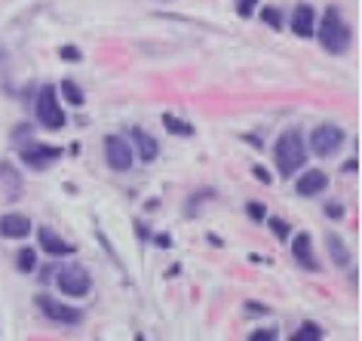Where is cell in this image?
Masks as SVG:
<instances>
[{"instance_id": "16", "label": "cell", "mask_w": 362, "mask_h": 341, "mask_svg": "<svg viewBox=\"0 0 362 341\" xmlns=\"http://www.w3.org/2000/svg\"><path fill=\"white\" fill-rule=\"evenodd\" d=\"M163 127H166L172 136H181V139H191L194 136V127L187 120H181V117H175V114H163Z\"/></svg>"}, {"instance_id": "11", "label": "cell", "mask_w": 362, "mask_h": 341, "mask_svg": "<svg viewBox=\"0 0 362 341\" xmlns=\"http://www.w3.org/2000/svg\"><path fill=\"white\" fill-rule=\"evenodd\" d=\"M292 255H295V262L307 267V271H320V262H316V255H313V240L307 231H301L295 240H292Z\"/></svg>"}, {"instance_id": "20", "label": "cell", "mask_w": 362, "mask_h": 341, "mask_svg": "<svg viewBox=\"0 0 362 341\" xmlns=\"http://www.w3.org/2000/svg\"><path fill=\"white\" fill-rule=\"evenodd\" d=\"M295 338L298 341H304V338H322V326H316V323H304V326H298Z\"/></svg>"}, {"instance_id": "1", "label": "cell", "mask_w": 362, "mask_h": 341, "mask_svg": "<svg viewBox=\"0 0 362 341\" xmlns=\"http://www.w3.org/2000/svg\"><path fill=\"white\" fill-rule=\"evenodd\" d=\"M313 34L320 37L322 50L332 52V56H341V52H347L350 50V40H353V31H350V25L341 19L338 6H329V10L322 13L320 31H313Z\"/></svg>"}, {"instance_id": "8", "label": "cell", "mask_w": 362, "mask_h": 341, "mask_svg": "<svg viewBox=\"0 0 362 341\" xmlns=\"http://www.w3.org/2000/svg\"><path fill=\"white\" fill-rule=\"evenodd\" d=\"M59 154H62L59 148H49V145H34V141H28V145L22 148L19 160H22V163L28 166V169H47V166L56 163Z\"/></svg>"}, {"instance_id": "21", "label": "cell", "mask_w": 362, "mask_h": 341, "mask_svg": "<svg viewBox=\"0 0 362 341\" xmlns=\"http://www.w3.org/2000/svg\"><path fill=\"white\" fill-rule=\"evenodd\" d=\"M249 338H252V341H276V338H279V329H276V326L255 329V332H249Z\"/></svg>"}, {"instance_id": "9", "label": "cell", "mask_w": 362, "mask_h": 341, "mask_svg": "<svg viewBox=\"0 0 362 341\" xmlns=\"http://www.w3.org/2000/svg\"><path fill=\"white\" fill-rule=\"evenodd\" d=\"M31 234V219L22 212H6L0 215V237L6 240H25Z\"/></svg>"}, {"instance_id": "29", "label": "cell", "mask_w": 362, "mask_h": 341, "mask_svg": "<svg viewBox=\"0 0 362 341\" xmlns=\"http://www.w3.org/2000/svg\"><path fill=\"white\" fill-rule=\"evenodd\" d=\"M157 243H160V246H163V249H166V246H172V240H169V237H166V234H163V237H157Z\"/></svg>"}, {"instance_id": "4", "label": "cell", "mask_w": 362, "mask_h": 341, "mask_svg": "<svg viewBox=\"0 0 362 341\" xmlns=\"http://www.w3.org/2000/svg\"><path fill=\"white\" fill-rule=\"evenodd\" d=\"M56 286L68 299H83L93 289V277H89L86 267H65V271L56 274Z\"/></svg>"}, {"instance_id": "28", "label": "cell", "mask_w": 362, "mask_h": 341, "mask_svg": "<svg viewBox=\"0 0 362 341\" xmlns=\"http://www.w3.org/2000/svg\"><path fill=\"white\" fill-rule=\"evenodd\" d=\"M325 215H329V219H344V206L338 200H332L329 206H325Z\"/></svg>"}, {"instance_id": "25", "label": "cell", "mask_w": 362, "mask_h": 341, "mask_svg": "<svg viewBox=\"0 0 362 341\" xmlns=\"http://www.w3.org/2000/svg\"><path fill=\"white\" fill-rule=\"evenodd\" d=\"M252 175H255L261 185H270V182H274V173H270L267 166H261V163H258V166H252Z\"/></svg>"}, {"instance_id": "15", "label": "cell", "mask_w": 362, "mask_h": 341, "mask_svg": "<svg viewBox=\"0 0 362 341\" xmlns=\"http://www.w3.org/2000/svg\"><path fill=\"white\" fill-rule=\"evenodd\" d=\"M325 243H329V249H332V262L334 265H338V267L350 265V249L344 246V240L338 234H329V237H325Z\"/></svg>"}, {"instance_id": "19", "label": "cell", "mask_w": 362, "mask_h": 341, "mask_svg": "<svg viewBox=\"0 0 362 341\" xmlns=\"http://www.w3.org/2000/svg\"><path fill=\"white\" fill-rule=\"evenodd\" d=\"M261 19H264V25H270L274 31L283 28V13H279L276 6H264V10H261Z\"/></svg>"}, {"instance_id": "10", "label": "cell", "mask_w": 362, "mask_h": 341, "mask_svg": "<svg viewBox=\"0 0 362 341\" xmlns=\"http://www.w3.org/2000/svg\"><path fill=\"white\" fill-rule=\"evenodd\" d=\"M37 240H40V249L47 253L49 258H68V255H74L77 249L68 243V240H62L52 228H40L37 231Z\"/></svg>"}, {"instance_id": "18", "label": "cell", "mask_w": 362, "mask_h": 341, "mask_svg": "<svg viewBox=\"0 0 362 341\" xmlns=\"http://www.w3.org/2000/svg\"><path fill=\"white\" fill-rule=\"evenodd\" d=\"M62 93H65V102L68 105H83L86 102V96H83V89H80L77 86V80H71V77H65V80H62Z\"/></svg>"}, {"instance_id": "23", "label": "cell", "mask_w": 362, "mask_h": 341, "mask_svg": "<svg viewBox=\"0 0 362 341\" xmlns=\"http://www.w3.org/2000/svg\"><path fill=\"white\" fill-rule=\"evenodd\" d=\"M246 212H249V219H255V221H264V215H267V209H264V203L261 200H249Z\"/></svg>"}, {"instance_id": "7", "label": "cell", "mask_w": 362, "mask_h": 341, "mask_svg": "<svg viewBox=\"0 0 362 341\" xmlns=\"http://www.w3.org/2000/svg\"><path fill=\"white\" fill-rule=\"evenodd\" d=\"M37 308L43 311V317H49L52 323H62V326H77V323L83 320V313H80L77 308L49 299V295H37Z\"/></svg>"}, {"instance_id": "5", "label": "cell", "mask_w": 362, "mask_h": 341, "mask_svg": "<svg viewBox=\"0 0 362 341\" xmlns=\"http://www.w3.org/2000/svg\"><path fill=\"white\" fill-rule=\"evenodd\" d=\"M344 145V129L334 127V123H322L310 132V151L316 157H329Z\"/></svg>"}, {"instance_id": "24", "label": "cell", "mask_w": 362, "mask_h": 341, "mask_svg": "<svg viewBox=\"0 0 362 341\" xmlns=\"http://www.w3.org/2000/svg\"><path fill=\"white\" fill-rule=\"evenodd\" d=\"M59 56L65 62H80V59H83V52H80V47H74V43H65V47L59 50Z\"/></svg>"}, {"instance_id": "13", "label": "cell", "mask_w": 362, "mask_h": 341, "mask_svg": "<svg viewBox=\"0 0 362 341\" xmlns=\"http://www.w3.org/2000/svg\"><path fill=\"white\" fill-rule=\"evenodd\" d=\"M325 187H329V175H325L322 169H307V173L298 178L295 191L301 197H316V194H322Z\"/></svg>"}, {"instance_id": "3", "label": "cell", "mask_w": 362, "mask_h": 341, "mask_svg": "<svg viewBox=\"0 0 362 341\" xmlns=\"http://www.w3.org/2000/svg\"><path fill=\"white\" fill-rule=\"evenodd\" d=\"M37 120H40V127H47V129H65V123H68V114H65V108L59 105V93L52 89L49 83L47 86H40V93H37Z\"/></svg>"}, {"instance_id": "27", "label": "cell", "mask_w": 362, "mask_h": 341, "mask_svg": "<svg viewBox=\"0 0 362 341\" xmlns=\"http://www.w3.org/2000/svg\"><path fill=\"white\" fill-rule=\"evenodd\" d=\"M246 313H252V317H264V313H270V308H267V304L249 301V304H246Z\"/></svg>"}, {"instance_id": "6", "label": "cell", "mask_w": 362, "mask_h": 341, "mask_svg": "<svg viewBox=\"0 0 362 341\" xmlns=\"http://www.w3.org/2000/svg\"><path fill=\"white\" fill-rule=\"evenodd\" d=\"M105 160H107V166L111 169H117V173H129L132 160H135V151L123 136H107L105 139Z\"/></svg>"}, {"instance_id": "12", "label": "cell", "mask_w": 362, "mask_h": 341, "mask_svg": "<svg viewBox=\"0 0 362 341\" xmlns=\"http://www.w3.org/2000/svg\"><path fill=\"white\" fill-rule=\"evenodd\" d=\"M129 136H132V145H135L132 151H135V157H139V160H144V163H153V160L160 157V145H157V139H153V136H148V132L139 129V127H135Z\"/></svg>"}, {"instance_id": "17", "label": "cell", "mask_w": 362, "mask_h": 341, "mask_svg": "<svg viewBox=\"0 0 362 341\" xmlns=\"http://www.w3.org/2000/svg\"><path fill=\"white\" fill-rule=\"evenodd\" d=\"M16 267H19L22 274H31L34 267H37V249H31V246H25L16 253Z\"/></svg>"}, {"instance_id": "14", "label": "cell", "mask_w": 362, "mask_h": 341, "mask_svg": "<svg viewBox=\"0 0 362 341\" xmlns=\"http://www.w3.org/2000/svg\"><path fill=\"white\" fill-rule=\"evenodd\" d=\"M292 31L298 37H313L316 31V13L310 4H298L295 13H292Z\"/></svg>"}, {"instance_id": "22", "label": "cell", "mask_w": 362, "mask_h": 341, "mask_svg": "<svg viewBox=\"0 0 362 341\" xmlns=\"http://www.w3.org/2000/svg\"><path fill=\"white\" fill-rule=\"evenodd\" d=\"M233 6H237V16H240V19H249V16L258 10V0H237Z\"/></svg>"}, {"instance_id": "2", "label": "cell", "mask_w": 362, "mask_h": 341, "mask_svg": "<svg viewBox=\"0 0 362 341\" xmlns=\"http://www.w3.org/2000/svg\"><path fill=\"white\" fill-rule=\"evenodd\" d=\"M274 160L279 175H295L298 169L307 163V148H304V136L298 129H283V136L274 141Z\"/></svg>"}, {"instance_id": "26", "label": "cell", "mask_w": 362, "mask_h": 341, "mask_svg": "<svg viewBox=\"0 0 362 341\" xmlns=\"http://www.w3.org/2000/svg\"><path fill=\"white\" fill-rule=\"evenodd\" d=\"M267 224H270V231H274V234H276L279 240H286V237H288V224H286L283 219H270Z\"/></svg>"}]
</instances>
